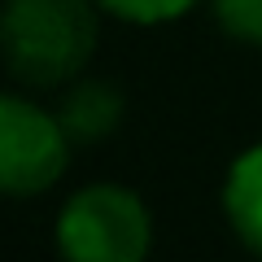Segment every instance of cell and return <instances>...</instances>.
I'll use <instances>...</instances> for the list:
<instances>
[{"instance_id":"7","label":"cell","mask_w":262,"mask_h":262,"mask_svg":"<svg viewBox=\"0 0 262 262\" xmlns=\"http://www.w3.org/2000/svg\"><path fill=\"white\" fill-rule=\"evenodd\" d=\"M105 13L131 22V27H158V22H175L192 9L196 0H96Z\"/></svg>"},{"instance_id":"6","label":"cell","mask_w":262,"mask_h":262,"mask_svg":"<svg viewBox=\"0 0 262 262\" xmlns=\"http://www.w3.org/2000/svg\"><path fill=\"white\" fill-rule=\"evenodd\" d=\"M210 13L223 35L262 48V0H210Z\"/></svg>"},{"instance_id":"5","label":"cell","mask_w":262,"mask_h":262,"mask_svg":"<svg viewBox=\"0 0 262 262\" xmlns=\"http://www.w3.org/2000/svg\"><path fill=\"white\" fill-rule=\"evenodd\" d=\"M223 214L232 223L236 241L262 258V144L245 149L227 166L223 179Z\"/></svg>"},{"instance_id":"4","label":"cell","mask_w":262,"mask_h":262,"mask_svg":"<svg viewBox=\"0 0 262 262\" xmlns=\"http://www.w3.org/2000/svg\"><path fill=\"white\" fill-rule=\"evenodd\" d=\"M122 110H127V101H122L118 83H110V79H75V83H66L57 118H61L70 144H96L105 136H114V127L122 122Z\"/></svg>"},{"instance_id":"2","label":"cell","mask_w":262,"mask_h":262,"mask_svg":"<svg viewBox=\"0 0 262 262\" xmlns=\"http://www.w3.org/2000/svg\"><path fill=\"white\" fill-rule=\"evenodd\" d=\"M149 245V206L122 184H88L57 214V249L75 262H140Z\"/></svg>"},{"instance_id":"3","label":"cell","mask_w":262,"mask_h":262,"mask_svg":"<svg viewBox=\"0 0 262 262\" xmlns=\"http://www.w3.org/2000/svg\"><path fill=\"white\" fill-rule=\"evenodd\" d=\"M70 136L61 118L18 92H0V196H39L66 175Z\"/></svg>"},{"instance_id":"1","label":"cell","mask_w":262,"mask_h":262,"mask_svg":"<svg viewBox=\"0 0 262 262\" xmlns=\"http://www.w3.org/2000/svg\"><path fill=\"white\" fill-rule=\"evenodd\" d=\"M101 39L96 0H0V57L27 88H66L88 70Z\"/></svg>"}]
</instances>
